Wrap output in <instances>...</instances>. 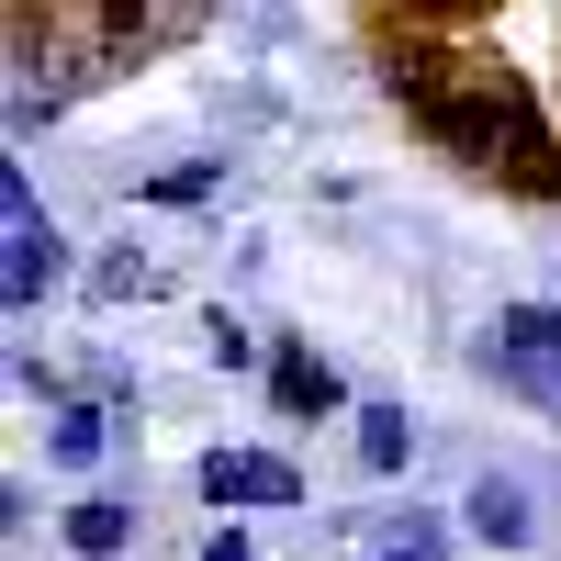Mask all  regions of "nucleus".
<instances>
[{
	"label": "nucleus",
	"mask_w": 561,
	"mask_h": 561,
	"mask_svg": "<svg viewBox=\"0 0 561 561\" xmlns=\"http://www.w3.org/2000/svg\"><path fill=\"white\" fill-rule=\"evenodd\" d=\"M214 192H225V158H180L147 180V203H214Z\"/></svg>",
	"instance_id": "nucleus-13"
},
{
	"label": "nucleus",
	"mask_w": 561,
	"mask_h": 561,
	"mask_svg": "<svg viewBox=\"0 0 561 561\" xmlns=\"http://www.w3.org/2000/svg\"><path fill=\"white\" fill-rule=\"evenodd\" d=\"M57 113H68V102H45V90H12V147H34Z\"/></svg>",
	"instance_id": "nucleus-14"
},
{
	"label": "nucleus",
	"mask_w": 561,
	"mask_h": 561,
	"mask_svg": "<svg viewBox=\"0 0 561 561\" xmlns=\"http://www.w3.org/2000/svg\"><path fill=\"white\" fill-rule=\"evenodd\" d=\"M460 539H483V550H528L539 539V494L517 472H472V494H460Z\"/></svg>",
	"instance_id": "nucleus-3"
},
{
	"label": "nucleus",
	"mask_w": 561,
	"mask_h": 561,
	"mask_svg": "<svg viewBox=\"0 0 561 561\" xmlns=\"http://www.w3.org/2000/svg\"><path fill=\"white\" fill-rule=\"evenodd\" d=\"M192 483H203V505H225V517H293L304 505V472L280 449H214Z\"/></svg>",
	"instance_id": "nucleus-2"
},
{
	"label": "nucleus",
	"mask_w": 561,
	"mask_h": 561,
	"mask_svg": "<svg viewBox=\"0 0 561 561\" xmlns=\"http://www.w3.org/2000/svg\"><path fill=\"white\" fill-rule=\"evenodd\" d=\"M57 280H68V237H57V225H12V259H0V304H12V314H34L45 293H57Z\"/></svg>",
	"instance_id": "nucleus-4"
},
{
	"label": "nucleus",
	"mask_w": 561,
	"mask_h": 561,
	"mask_svg": "<svg viewBox=\"0 0 561 561\" xmlns=\"http://www.w3.org/2000/svg\"><path fill=\"white\" fill-rule=\"evenodd\" d=\"M370 561H449V517H415V505H404V517L370 539Z\"/></svg>",
	"instance_id": "nucleus-11"
},
{
	"label": "nucleus",
	"mask_w": 561,
	"mask_h": 561,
	"mask_svg": "<svg viewBox=\"0 0 561 561\" xmlns=\"http://www.w3.org/2000/svg\"><path fill=\"white\" fill-rule=\"evenodd\" d=\"M348 427H359V438H348V449H359V472H404V460H415V438H427L404 404H359Z\"/></svg>",
	"instance_id": "nucleus-7"
},
{
	"label": "nucleus",
	"mask_w": 561,
	"mask_h": 561,
	"mask_svg": "<svg viewBox=\"0 0 561 561\" xmlns=\"http://www.w3.org/2000/svg\"><path fill=\"white\" fill-rule=\"evenodd\" d=\"M270 404H280V415H337L348 382H337V370H325L304 337H280V348H270Z\"/></svg>",
	"instance_id": "nucleus-5"
},
{
	"label": "nucleus",
	"mask_w": 561,
	"mask_h": 561,
	"mask_svg": "<svg viewBox=\"0 0 561 561\" xmlns=\"http://www.w3.org/2000/svg\"><path fill=\"white\" fill-rule=\"evenodd\" d=\"M382 90H393L404 113H427V102H449L460 79H449V57H438L427 34H393V45H382Z\"/></svg>",
	"instance_id": "nucleus-6"
},
{
	"label": "nucleus",
	"mask_w": 561,
	"mask_h": 561,
	"mask_svg": "<svg viewBox=\"0 0 561 561\" xmlns=\"http://www.w3.org/2000/svg\"><path fill=\"white\" fill-rule=\"evenodd\" d=\"M472 370L505 382L517 404H550L561 415V304H505L483 337H472Z\"/></svg>",
	"instance_id": "nucleus-1"
},
{
	"label": "nucleus",
	"mask_w": 561,
	"mask_h": 561,
	"mask_svg": "<svg viewBox=\"0 0 561 561\" xmlns=\"http://www.w3.org/2000/svg\"><path fill=\"white\" fill-rule=\"evenodd\" d=\"M90 304H147L158 293V259H135V248H113V259H90V280H79Z\"/></svg>",
	"instance_id": "nucleus-10"
},
{
	"label": "nucleus",
	"mask_w": 561,
	"mask_h": 561,
	"mask_svg": "<svg viewBox=\"0 0 561 561\" xmlns=\"http://www.w3.org/2000/svg\"><path fill=\"white\" fill-rule=\"evenodd\" d=\"M203 359H214V370H259L270 348H259V325H237V314L214 304V314H203Z\"/></svg>",
	"instance_id": "nucleus-12"
},
{
	"label": "nucleus",
	"mask_w": 561,
	"mask_h": 561,
	"mask_svg": "<svg viewBox=\"0 0 561 561\" xmlns=\"http://www.w3.org/2000/svg\"><path fill=\"white\" fill-rule=\"evenodd\" d=\"M102 449H113V404H68L57 427H45V460H57V472H90Z\"/></svg>",
	"instance_id": "nucleus-9"
},
{
	"label": "nucleus",
	"mask_w": 561,
	"mask_h": 561,
	"mask_svg": "<svg viewBox=\"0 0 561 561\" xmlns=\"http://www.w3.org/2000/svg\"><path fill=\"white\" fill-rule=\"evenodd\" d=\"M57 528H68V550H79V561H113V550L135 539V505H113V494H79Z\"/></svg>",
	"instance_id": "nucleus-8"
},
{
	"label": "nucleus",
	"mask_w": 561,
	"mask_h": 561,
	"mask_svg": "<svg viewBox=\"0 0 561 561\" xmlns=\"http://www.w3.org/2000/svg\"><path fill=\"white\" fill-rule=\"evenodd\" d=\"M415 23H472V12H494V0H404Z\"/></svg>",
	"instance_id": "nucleus-16"
},
{
	"label": "nucleus",
	"mask_w": 561,
	"mask_h": 561,
	"mask_svg": "<svg viewBox=\"0 0 561 561\" xmlns=\"http://www.w3.org/2000/svg\"><path fill=\"white\" fill-rule=\"evenodd\" d=\"M0 214H12V225H45V203H34V180H23V169H0Z\"/></svg>",
	"instance_id": "nucleus-15"
},
{
	"label": "nucleus",
	"mask_w": 561,
	"mask_h": 561,
	"mask_svg": "<svg viewBox=\"0 0 561 561\" xmlns=\"http://www.w3.org/2000/svg\"><path fill=\"white\" fill-rule=\"evenodd\" d=\"M203 561H248V528H214V539H203Z\"/></svg>",
	"instance_id": "nucleus-17"
}]
</instances>
